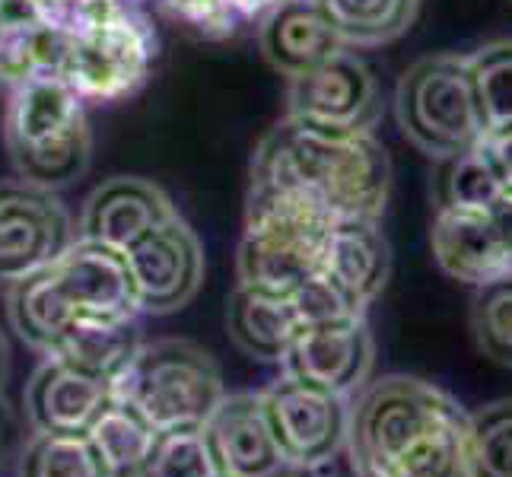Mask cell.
Wrapping results in <instances>:
<instances>
[{
    "label": "cell",
    "mask_w": 512,
    "mask_h": 477,
    "mask_svg": "<svg viewBox=\"0 0 512 477\" xmlns=\"http://www.w3.org/2000/svg\"><path fill=\"white\" fill-rule=\"evenodd\" d=\"M347 455L357 477H471L468 414L433 382L385 376L350 404Z\"/></svg>",
    "instance_id": "obj_1"
},
{
    "label": "cell",
    "mask_w": 512,
    "mask_h": 477,
    "mask_svg": "<svg viewBox=\"0 0 512 477\" xmlns=\"http://www.w3.org/2000/svg\"><path fill=\"white\" fill-rule=\"evenodd\" d=\"M252 185L303 194L334 220H379L392 163L373 131H338L284 118L261 137Z\"/></svg>",
    "instance_id": "obj_2"
},
{
    "label": "cell",
    "mask_w": 512,
    "mask_h": 477,
    "mask_svg": "<svg viewBox=\"0 0 512 477\" xmlns=\"http://www.w3.org/2000/svg\"><path fill=\"white\" fill-rule=\"evenodd\" d=\"M10 163L23 182L64 188L90 166V118L86 102L58 74L16 86L4 115Z\"/></svg>",
    "instance_id": "obj_3"
},
{
    "label": "cell",
    "mask_w": 512,
    "mask_h": 477,
    "mask_svg": "<svg viewBox=\"0 0 512 477\" xmlns=\"http://www.w3.org/2000/svg\"><path fill=\"white\" fill-rule=\"evenodd\" d=\"M334 217L303 194L249 185L245 223L236 252L239 284L290 293L322 271Z\"/></svg>",
    "instance_id": "obj_4"
},
{
    "label": "cell",
    "mask_w": 512,
    "mask_h": 477,
    "mask_svg": "<svg viewBox=\"0 0 512 477\" xmlns=\"http://www.w3.org/2000/svg\"><path fill=\"white\" fill-rule=\"evenodd\" d=\"M112 392L144 414L156 430L207 427L226 398L217 363L191 341L140 344L128 366L112 379Z\"/></svg>",
    "instance_id": "obj_5"
},
{
    "label": "cell",
    "mask_w": 512,
    "mask_h": 477,
    "mask_svg": "<svg viewBox=\"0 0 512 477\" xmlns=\"http://www.w3.org/2000/svg\"><path fill=\"white\" fill-rule=\"evenodd\" d=\"M395 112L404 137L436 159L478 147L487 134L471 67L462 55L414 61L398 80Z\"/></svg>",
    "instance_id": "obj_6"
},
{
    "label": "cell",
    "mask_w": 512,
    "mask_h": 477,
    "mask_svg": "<svg viewBox=\"0 0 512 477\" xmlns=\"http://www.w3.org/2000/svg\"><path fill=\"white\" fill-rule=\"evenodd\" d=\"M156 35L134 7H115L67 32L61 80L83 102H118L147 83Z\"/></svg>",
    "instance_id": "obj_7"
},
{
    "label": "cell",
    "mask_w": 512,
    "mask_h": 477,
    "mask_svg": "<svg viewBox=\"0 0 512 477\" xmlns=\"http://www.w3.org/2000/svg\"><path fill=\"white\" fill-rule=\"evenodd\" d=\"M74 239V220L55 191L23 179L0 182V284L48 268Z\"/></svg>",
    "instance_id": "obj_8"
},
{
    "label": "cell",
    "mask_w": 512,
    "mask_h": 477,
    "mask_svg": "<svg viewBox=\"0 0 512 477\" xmlns=\"http://www.w3.org/2000/svg\"><path fill=\"white\" fill-rule=\"evenodd\" d=\"M125 264L137 309L153 315H166L191 303L204 280V249L194 229L175 210L131 245Z\"/></svg>",
    "instance_id": "obj_9"
},
{
    "label": "cell",
    "mask_w": 512,
    "mask_h": 477,
    "mask_svg": "<svg viewBox=\"0 0 512 477\" xmlns=\"http://www.w3.org/2000/svg\"><path fill=\"white\" fill-rule=\"evenodd\" d=\"M379 115V83L353 48H341L319 67L290 77L287 118L338 131H373Z\"/></svg>",
    "instance_id": "obj_10"
},
{
    "label": "cell",
    "mask_w": 512,
    "mask_h": 477,
    "mask_svg": "<svg viewBox=\"0 0 512 477\" xmlns=\"http://www.w3.org/2000/svg\"><path fill=\"white\" fill-rule=\"evenodd\" d=\"M261 404L280 449L296 471L347 449L350 404L344 395L284 376L268 392H261Z\"/></svg>",
    "instance_id": "obj_11"
},
{
    "label": "cell",
    "mask_w": 512,
    "mask_h": 477,
    "mask_svg": "<svg viewBox=\"0 0 512 477\" xmlns=\"http://www.w3.org/2000/svg\"><path fill=\"white\" fill-rule=\"evenodd\" d=\"M433 255L449 277L481 287L512 274V198L484 214H443L436 210L430 229Z\"/></svg>",
    "instance_id": "obj_12"
},
{
    "label": "cell",
    "mask_w": 512,
    "mask_h": 477,
    "mask_svg": "<svg viewBox=\"0 0 512 477\" xmlns=\"http://www.w3.org/2000/svg\"><path fill=\"white\" fill-rule=\"evenodd\" d=\"M280 363L287 366V376L347 398L373 369V334H369L363 315L306 325L299 328Z\"/></svg>",
    "instance_id": "obj_13"
},
{
    "label": "cell",
    "mask_w": 512,
    "mask_h": 477,
    "mask_svg": "<svg viewBox=\"0 0 512 477\" xmlns=\"http://www.w3.org/2000/svg\"><path fill=\"white\" fill-rule=\"evenodd\" d=\"M204 430L223 477H290L296 471L271 430L261 395L223 398Z\"/></svg>",
    "instance_id": "obj_14"
},
{
    "label": "cell",
    "mask_w": 512,
    "mask_h": 477,
    "mask_svg": "<svg viewBox=\"0 0 512 477\" xmlns=\"http://www.w3.org/2000/svg\"><path fill=\"white\" fill-rule=\"evenodd\" d=\"M172 210L175 207L160 185L137 179V175H115L86 198L77 236L125 255L140 236L150 233Z\"/></svg>",
    "instance_id": "obj_15"
},
{
    "label": "cell",
    "mask_w": 512,
    "mask_h": 477,
    "mask_svg": "<svg viewBox=\"0 0 512 477\" xmlns=\"http://www.w3.org/2000/svg\"><path fill=\"white\" fill-rule=\"evenodd\" d=\"M112 398V379L48 357L29 379L26 411L39 433H86Z\"/></svg>",
    "instance_id": "obj_16"
},
{
    "label": "cell",
    "mask_w": 512,
    "mask_h": 477,
    "mask_svg": "<svg viewBox=\"0 0 512 477\" xmlns=\"http://www.w3.org/2000/svg\"><path fill=\"white\" fill-rule=\"evenodd\" d=\"M258 42L268 64L284 77L306 74L344 48L315 0H280L261 16Z\"/></svg>",
    "instance_id": "obj_17"
},
{
    "label": "cell",
    "mask_w": 512,
    "mask_h": 477,
    "mask_svg": "<svg viewBox=\"0 0 512 477\" xmlns=\"http://www.w3.org/2000/svg\"><path fill=\"white\" fill-rule=\"evenodd\" d=\"M64 293L77 312H99V315H131L140 312L134 303L131 274L121 252L105 249L90 239H74L67 249L51 261Z\"/></svg>",
    "instance_id": "obj_18"
},
{
    "label": "cell",
    "mask_w": 512,
    "mask_h": 477,
    "mask_svg": "<svg viewBox=\"0 0 512 477\" xmlns=\"http://www.w3.org/2000/svg\"><path fill=\"white\" fill-rule=\"evenodd\" d=\"M392 252L379 229V220H334L325 245L322 274L338 287L353 309H366L382 293Z\"/></svg>",
    "instance_id": "obj_19"
},
{
    "label": "cell",
    "mask_w": 512,
    "mask_h": 477,
    "mask_svg": "<svg viewBox=\"0 0 512 477\" xmlns=\"http://www.w3.org/2000/svg\"><path fill=\"white\" fill-rule=\"evenodd\" d=\"M226 325L233 341L255 360L280 363L303 328L290 293L255 284H239L229 296Z\"/></svg>",
    "instance_id": "obj_20"
},
{
    "label": "cell",
    "mask_w": 512,
    "mask_h": 477,
    "mask_svg": "<svg viewBox=\"0 0 512 477\" xmlns=\"http://www.w3.org/2000/svg\"><path fill=\"white\" fill-rule=\"evenodd\" d=\"M140 347V322L131 315L77 312L48 357H58L83 373L115 379Z\"/></svg>",
    "instance_id": "obj_21"
},
{
    "label": "cell",
    "mask_w": 512,
    "mask_h": 477,
    "mask_svg": "<svg viewBox=\"0 0 512 477\" xmlns=\"http://www.w3.org/2000/svg\"><path fill=\"white\" fill-rule=\"evenodd\" d=\"M10 325L20 338L45 353L55 350L70 318L77 315V306L64 293L55 268H42L23 280L10 284Z\"/></svg>",
    "instance_id": "obj_22"
},
{
    "label": "cell",
    "mask_w": 512,
    "mask_h": 477,
    "mask_svg": "<svg viewBox=\"0 0 512 477\" xmlns=\"http://www.w3.org/2000/svg\"><path fill=\"white\" fill-rule=\"evenodd\" d=\"M67 48V32L39 23L16 20L0 26V86L13 93L35 77H61V61Z\"/></svg>",
    "instance_id": "obj_23"
},
{
    "label": "cell",
    "mask_w": 512,
    "mask_h": 477,
    "mask_svg": "<svg viewBox=\"0 0 512 477\" xmlns=\"http://www.w3.org/2000/svg\"><path fill=\"white\" fill-rule=\"evenodd\" d=\"M344 48L395 42L411 29L420 0H315Z\"/></svg>",
    "instance_id": "obj_24"
},
{
    "label": "cell",
    "mask_w": 512,
    "mask_h": 477,
    "mask_svg": "<svg viewBox=\"0 0 512 477\" xmlns=\"http://www.w3.org/2000/svg\"><path fill=\"white\" fill-rule=\"evenodd\" d=\"M156 433L160 430L121 398H112L109 408L86 430L112 477H137L153 449Z\"/></svg>",
    "instance_id": "obj_25"
},
{
    "label": "cell",
    "mask_w": 512,
    "mask_h": 477,
    "mask_svg": "<svg viewBox=\"0 0 512 477\" xmlns=\"http://www.w3.org/2000/svg\"><path fill=\"white\" fill-rule=\"evenodd\" d=\"M506 198L487 156L478 147H468L455 156H446L433 179V201L443 214H484Z\"/></svg>",
    "instance_id": "obj_26"
},
{
    "label": "cell",
    "mask_w": 512,
    "mask_h": 477,
    "mask_svg": "<svg viewBox=\"0 0 512 477\" xmlns=\"http://www.w3.org/2000/svg\"><path fill=\"white\" fill-rule=\"evenodd\" d=\"M20 477H112L86 433H35L20 458Z\"/></svg>",
    "instance_id": "obj_27"
},
{
    "label": "cell",
    "mask_w": 512,
    "mask_h": 477,
    "mask_svg": "<svg viewBox=\"0 0 512 477\" xmlns=\"http://www.w3.org/2000/svg\"><path fill=\"white\" fill-rule=\"evenodd\" d=\"M137 477H223L204 427L160 430Z\"/></svg>",
    "instance_id": "obj_28"
},
{
    "label": "cell",
    "mask_w": 512,
    "mask_h": 477,
    "mask_svg": "<svg viewBox=\"0 0 512 477\" xmlns=\"http://www.w3.org/2000/svg\"><path fill=\"white\" fill-rule=\"evenodd\" d=\"M468 471L471 477H512V398L468 417Z\"/></svg>",
    "instance_id": "obj_29"
},
{
    "label": "cell",
    "mask_w": 512,
    "mask_h": 477,
    "mask_svg": "<svg viewBox=\"0 0 512 477\" xmlns=\"http://www.w3.org/2000/svg\"><path fill=\"white\" fill-rule=\"evenodd\" d=\"M487 131L512 128V39L490 42L468 58Z\"/></svg>",
    "instance_id": "obj_30"
},
{
    "label": "cell",
    "mask_w": 512,
    "mask_h": 477,
    "mask_svg": "<svg viewBox=\"0 0 512 477\" xmlns=\"http://www.w3.org/2000/svg\"><path fill=\"white\" fill-rule=\"evenodd\" d=\"M471 328L484 357L512 369V274L493 277L478 287Z\"/></svg>",
    "instance_id": "obj_31"
},
{
    "label": "cell",
    "mask_w": 512,
    "mask_h": 477,
    "mask_svg": "<svg viewBox=\"0 0 512 477\" xmlns=\"http://www.w3.org/2000/svg\"><path fill=\"white\" fill-rule=\"evenodd\" d=\"M290 299L296 306L299 322L306 325H322V322H338V318H353L363 315L360 309H353L350 299L331 284V280L319 271L312 274L309 280H303L299 287L290 290Z\"/></svg>",
    "instance_id": "obj_32"
},
{
    "label": "cell",
    "mask_w": 512,
    "mask_h": 477,
    "mask_svg": "<svg viewBox=\"0 0 512 477\" xmlns=\"http://www.w3.org/2000/svg\"><path fill=\"white\" fill-rule=\"evenodd\" d=\"M163 7L169 16L204 35H229L239 23V13L229 7V0H163Z\"/></svg>",
    "instance_id": "obj_33"
},
{
    "label": "cell",
    "mask_w": 512,
    "mask_h": 477,
    "mask_svg": "<svg viewBox=\"0 0 512 477\" xmlns=\"http://www.w3.org/2000/svg\"><path fill=\"white\" fill-rule=\"evenodd\" d=\"M481 150L487 156L493 175H497L503 194H506V198H512V128L487 131L481 137Z\"/></svg>",
    "instance_id": "obj_34"
},
{
    "label": "cell",
    "mask_w": 512,
    "mask_h": 477,
    "mask_svg": "<svg viewBox=\"0 0 512 477\" xmlns=\"http://www.w3.org/2000/svg\"><path fill=\"white\" fill-rule=\"evenodd\" d=\"M16 443H20V420H16L10 404L0 398V462L16 449Z\"/></svg>",
    "instance_id": "obj_35"
},
{
    "label": "cell",
    "mask_w": 512,
    "mask_h": 477,
    "mask_svg": "<svg viewBox=\"0 0 512 477\" xmlns=\"http://www.w3.org/2000/svg\"><path fill=\"white\" fill-rule=\"evenodd\" d=\"M7 379V341H4V334H0V382Z\"/></svg>",
    "instance_id": "obj_36"
},
{
    "label": "cell",
    "mask_w": 512,
    "mask_h": 477,
    "mask_svg": "<svg viewBox=\"0 0 512 477\" xmlns=\"http://www.w3.org/2000/svg\"><path fill=\"white\" fill-rule=\"evenodd\" d=\"M0 477H4V462H0Z\"/></svg>",
    "instance_id": "obj_37"
},
{
    "label": "cell",
    "mask_w": 512,
    "mask_h": 477,
    "mask_svg": "<svg viewBox=\"0 0 512 477\" xmlns=\"http://www.w3.org/2000/svg\"><path fill=\"white\" fill-rule=\"evenodd\" d=\"M0 4H4V0H0Z\"/></svg>",
    "instance_id": "obj_38"
}]
</instances>
